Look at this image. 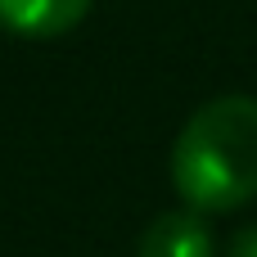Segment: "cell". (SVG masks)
I'll return each instance as SVG.
<instances>
[{
    "instance_id": "6da1fadb",
    "label": "cell",
    "mask_w": 257,
    "mask_h": 257,
    "mask_svg": "<svg viewBox=\"0 0 257 257\" xmlns=\"http://www.w3.org/2000/svg\"><path fill=\"white\" fill-rule=\"evenodd\" d=\"M172 185L190 212H235L257 199V99L203 104L172 145Z\"/></svg>"
},
{
    "instance_id": "7a4b0ae2",
    "label": "cell",
    "mask_w": 257,
    "mask_h": 257,
    "mask_svg": "<svg viewBox=\"0 0 257 257\" xmlns=\"http://www.w3.org/2000/svg\"><path fill=\"white\" fill-rule=\"evenodd\" d=\"M136 257H217V239L199 212L181 208L149 221V230L136 244Z\"/></svg>"
},
{
    "instance_id": "3957f363",
    "label": "cell",
    "mask_w": 257,
    "mask_h": 257,
    "mask_svg": "<svg viewBox=\"0 0 257 257\" xmlns=\"http://www.w3.org/2000/svg\"><path fill=\"white\" fill-rule=\"evenodd\" d=\"M95 0H0V27L27 41H50L72 32Z\"/></svg>"
},
{
    "instance_id": "277c9868",
    "label": "cell",
    "mask_w": 257,
    "mask_h": 257,
    "mask_svg": "<svg viewBox=\"0 0 257 257\" xmlns=\"http://www.w3.org/2000/svg\"><path fill=\"white\" fill-rule=\"evenodd\" d=\"M226 257H257V226H244V230L230 239V253Z\"/></svg>"
}]
</instances>
